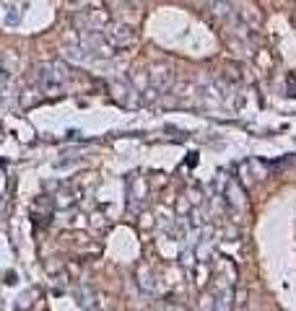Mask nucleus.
<instances>
[{
	"label": "nucleus",
	"mask_w": 296,
	"mask_h": 311,
	"mask_svg": "<svg viewBox=\"0 0 296 311\" xmlns=\"http://www.w3.org/2000/svg\"><path fill=\"white\" fill-rule=\"evenodd\" d=\"M153 80H156V83H159V86H166V83H169V80H172V76H169V70H159V76H153Z\"/></svg>",
	"instance_id": "nucleus-2"
},
{
	"label": "nucleus",
	"mask_w": 296,
	"mask_h": 311,
	"mask_svg": "<svg viewBox=\"0 0 296 311\" xmlns=\"http://www.w3.org/2000/svg\"><path fill=\"white\" fill-rule=\"evenodd\" d=\"M107 39L115 44V47H130V44H135V34L130 26L125 24H112L107 29Z\"/></svg>",
	"instance_id": "nucleus-1"
}]
</instances>
